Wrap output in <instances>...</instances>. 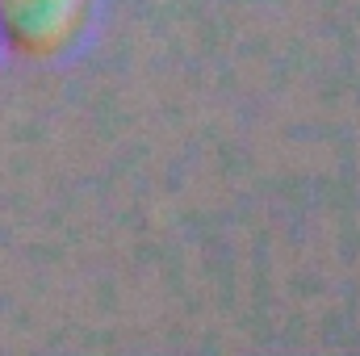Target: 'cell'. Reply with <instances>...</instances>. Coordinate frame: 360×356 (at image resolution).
Here are the masks:
<instances>
[{
  "label": "cell",
  "instance_id": "6da1fadb",
  "mask_svg": "<svg viewBox=\"0 0 360 356\" xmlns=\"http://www.w3.org/2000/svg\"><path fill=\"white\" fill-rule=\"evenodd\" d=\"M89 0H0V34L30 59H51L80 34Z\"/></svg>",
  "mask_w": 360,
  "mask_h": 356
}]
</instances>
